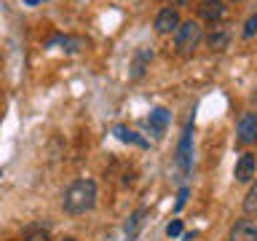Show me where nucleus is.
I'll return each mask as SVG.
<instances>
[{"label": "nucleus", "mask_w": 257, "mask_h": 241, "mask_svg": "<svg viewBox=\"0 0 257 241\" xmlns=\"http://www.w3.org/2000/svg\"><path fill=\"white\" fill-rule=\"evenodd\" d=\"M94 204H96L94 180H75L67 190H64V198H62L64 212H70V214H86L94 209Z\"/></svg>", "instance_id": "f257e3e1"}, {"label": "nucleus", "mask_w": 257, "mask_h": 241, "mask_svg": "<svg viewBox=\"0 0 257 241\" xmlns=\"http://www.w3.org/2000/svg\"><path fill=\"white\" fill-rule=\"evenodd\" d=\"M201 40H204V27H201L198 19H188V22L177 24V30H174V51L180 56L193 54Z\"/></svg>", "instance_id": "f03ea898"}, {"label": "nucleus", "mask_w": 257, "mask_h": 241, "mask_svg": "<svg viewBox=\"0 0 257 241\" xmlns=\"http://www.w3.org/2000/svg\"><path fill=\"white\" fill-rule=\"evenodd\" d=\"M236 140L241 145H252L257 140V118H254V112H241V118L236 120Z\"/></svg>", "instance_id": "7ed1b4c3"}, {"label": "nucleus", "mask_w": 257, "mask_h": 241, "mask_svg": "<svg viewBox=\"0 0 257 241\" xmlns=\"http://www.w3.org/2000/svg\"><path fill=\"white\" fill-rule=\"evenodd\" d=\"M196 11H198V19L201 22H209V24H220L225 19L222 0H198Z\"/></svg>", "instance_id": "20e7f679"}, {"label": "nucleus", "mask_w": 257, "mask_h": 241, "mask_svg": "<svg viewBox=\"0 0 257 241\" xmlns=\"http://www.w3.org/2000/svg\"><path fill=\"white\" fill-rule=\"evenodd\" d=\"M177 164L182 166V172H188V169L193 166V124L185 126L180 148H177Z\"/></svg>", "instance_id": "39448f33"}, {"label": "nucleus", "mask_w": 257, "mask_h": 241, "mask_svg": "<svg viewBox=\"0 0 257 241\" xmlns=\"http://www.w3.org/2000/svg\"><path fill=\"white\" fill-rule=\"evenodd\" d=\"M228 241H257V225L252 217H241L228 233Z\"/></svg>", "instance_id": "423d86ee"}, {"label": "nucleus", "mask_w": 257, "mask_h": 241, "mask_svg": "<svg viewBox=\"0 0 257 241\" xmlns=\"http://www.w3.org/2000/svg\"><path fill=\"white\" fill-rule=\"evenodd\" d=\"M177 24H180V14H177V8H161V11L156 14L153 27H156L158 35H169V32L177 30Z\"/></svg>", "instance_id": "0eeeda50"}, {"label": "nucleus", "mask_w": 257, "mask_h": 241, "mask_svg": "<svg viewBox=\"0 0 257 241\" xmlns=\"http://www.w3.org/2000/svg\"><path fill=\"white\" fill-rule=\"evenodd\" d=\"M233 177H236V182H241V185H252V180H254V156L252 153H244V156L236 161Z\"/></svg>", "instance_id": "6e6552de"}, {"label": "nucleus", "mask_w": 257, "mask_h": 241, "mask_svg": "<svg viewBox=\"0 0 257 241\" xmlns=\"http://www.w3.org/2000/svg\"><path fill=\"white\" fill-rule=\"evenodd\" d=\"M204 38H206V46L212 48V51H225L228 43H230V30L225 27V24H214L212 32L204 35Z\"/></svg>", "instance_id": "1a4fd4ad"}, {"label": "nucleus", "mask_w": 257, "mask_h": 241, "mask_svg": "<svg viewBox=\"0 0 257 241\" xmlns=\"http://www.w3.org/2000/svg\"><path fill=\"white\" fill-rule=\"evenodd\" d=\"M166 124H169V110H164V107H156L150 112V118H148V129L156 137H161L166 132Z\"/></svg>", "instance_id": "9d476101"}, {"label": "nucleus", "mask_w": 257, "mask_h": 241, "mask_svg": "<svg viewBox=\"0 0 257 241\" xmlns=\"http://www.w3.org/2000/svg\"><path fill=\"white\" fill-rule=\"evenodd\" d=\"M56 43H59L64 51H70V54H75V51H80V48H86V40H83V38H70V35H54L46 46H56Z\"/></svg>", "instance_id": "9b49d317"}, {"label": "nucleus", "mask_w": 257, "mask_h": 241, "mask_svg": "<svg viewBox=\"0 0 257 241\" xmlns=\"http://www.w3.org/2000/svg\"><path fill=\"white\" fill-rule=\"evenodd\" d=\"M150 59H153V51L142 46L140 51L134 54V62H132V78H142V72H145V67L150 64Z\"/></svg>", "instance_id": "f8f14e48"}, {"label": "nucleus", "mask_w": 257, "mask_h": 241, "mask_svg": "<svg viewBox=\"0 0 257 241\" xmlns=\"http://www.w3.org/2000/svg\"><path fill=\"white\" fill-rule=\"evenodd\" d=\"M115 137H118L120 142H126V145H137V148H148L145 137H140L137 132H132L128 126H115Z\"/></svg>", "instance_id": "ddd939ff"}, {"label": "nucleus", "mask_w": 257, "mask_h": 241, "mask_svg": "<svg viewBox=\"0 0 257 241\" xmlns=\"http://www.w3.org/2000/svg\"><path fill=\"white\" fill-rule=\"evenodd\" d=\"M257 212V185H249L246 196H244V214L252 217Z\"/></svg>", "instance_id": "4468645a"}, {"label": "nucleus", "mask_w": 257, "mask_h": 241, "mask_svg": "<svg viewBox=\"0 0 257 241\" xmlns=\"http://www.w3.org/2000/svg\"><path fill=\"white\" fill-rule=\"evenodd\" d=\"M142 217H145V209H140V212H134V214H132V220L126 222V233H128V236H134V230L140 228Z\"/></svg>", "instance_id": "2eb2a0df"}, {"label": "nucleus", "mask_w": 257, "mask_h": 241, "mask_svg": "<svg viewBox=\"0 0 257 241\" xmlns=\"http://www.w3.org/2000/svg\"><path fill=\"white\" fill-rule=\"evenodd\" d=\"M254 30H257V14H252V16L246 19V24H244V38L249 40V38L254 35Z\"/></svg>", "instance_id": "dca6fc26"}, {"label": "nucleus", "mask_w": 257, "mask_h": 241, "mask_svg": "<svg viewBox=\"0 0 257 241\" xmlns=\"http://www.w3.org/2000/svg\"><path fill=\"white\" fill-rule=\"evenodd\" d=\"M166 236L169 238H174V236H182V222L180 220H172L166 225Z\"/></svg>", "instance_id": "f3484780"}, {"label": "nucleus", "mask_w": 257, "mask_h": 241, "mask_svg": "<svg viewBox=\"0 0 257 241\" xmlns=\"http://www.w3.org/2000/svg\"><path fill=\"white\" fill-rule=\"evenodd\" d=\"M24 241H51V238H48L46 230H38V233H30V236L24 238Z\"/></svg>", "instance_id": "a211bd4d"}, {"label": "nucleus", "mask_w": 257, "mask_h": 241, "mask_svg": "<svg viewBox=\"0 0 257 241\" xmlns=\"http://www.w3.org/2000/svg\"><path fill=\"white\" fill-rule=\"evenodd\" d=\"M161 3H164L166 8H180V6H188L190 0H161Z\"/></svg>", "instance_id": "6ab92c4d"}, {"label": "nucleus", "mask_w": 257, "mask_h": 241, "mask_svg": "<svg viewBox=\"0 0 257 241\" xmlns=\"http://www.w3.org/2000/svg\"><path fill=\"white\" fill-rule=\"evenodd\" d=\"M185 201H188V188H182L180 193H177V209H182Z\"/></svg>", "instance_id": "aec40b11"}, {"label": "nucleus", "mask_w": 257, "mask_h": 241, "mask_svg": "<svg viewBox=\"0 0 257 241\" xmlns=\"http://www.w3.org/2000/svg\"><path fill=\"white\" fill-rule=\"evenodd\" d=\"M62 241H78V238H72V236H64Z\"/></svg>", "instance_id": "412c9836"}, {"label": "nucleus", "mask_w": 257, "mask_h": 241, "mask_svg": "<svg viewBox=\"0 0 257 241\" xmlns=\"http://www.w3.org/2000/svg\"><path fill=\"white\" fill-rule=\"evenodd\" d=\"M27 3H30V6H35V3H40V0H27Z\"/></svg>", "instance_id": "4be33fe9"}, {"label": "nucleus", "mask_w": 257, "mask_h": 241, "mask_svg": "<svg viewBox=\"0 0 257 241\" xmlns=\"http://www.w3.org/2000/svg\"><path fill=\"white\" fill-rule=\"evenodd\" d=\"M230 3H241V0H230Z\"/></svg>", "instance_id": "5701e85b"}, {"label": "nucleus", "mask_w": 257, "mask_h": 241, "mask_svg": "<svg viewBox=\"0 0 257 241\" xmlns=\"http://www.w3.org/2000/svg\"><path fill=\"white\" fill-rule=\"evenodd\" d=\"M0 104H3V94H0Z\"/></svg>", "instance_id": "b1692460"}]
</instances>
